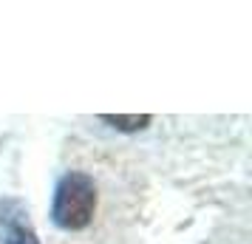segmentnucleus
<instances>
[{
  "instance_id": "obj_1",
  "label": "nucleus",
  "mask_w": 252,
  "mask_h": 244,
  "mask_svg": "<svg viewBox=\"0 0 252 244\" xmlns=\"http://www.w3.org/2000/svg\"><path fill=\"white\" fill-rule=\"evenodd\" d=\"M96 210V182L82 171H71L54 187L51 221L60 230H85Z\"/></svg>"
},
{
  "instance_id": "obj_2",
  "label": "nucleus",
  "mask_w": 252,
  "mask_h": 244,
  "mask_svg": "<svg viewBox=\"0 0 252 244\" xmlns=\"http://www.w3.org/2000/svg\"><path fill=\"white\" fill-rule=\"evenodd\" d=\"M0 244H40L23 199H0Z\"/></svg>"
},
{
  "instance_id": "obj_3",
  "label": "nucleus",
  "mask_w": 252,
  "mask_h": 244,
  "mask_svg": "<svg viewBox=\"0 0 252 244\" xmlns=\"http://www.w3.org/2000/svg\"><path fill=\"white\" fill-rule=\"evenodd\" d=\"M99 119L102 122H108V125H114L116 131H127V134H133V131H142L148 128L150 122H153V116L150 114H133V116H122V114H99Z\"/></svg>"
}]
</instances>
